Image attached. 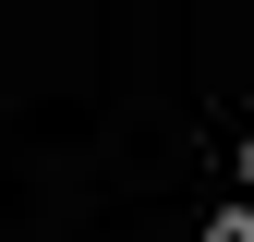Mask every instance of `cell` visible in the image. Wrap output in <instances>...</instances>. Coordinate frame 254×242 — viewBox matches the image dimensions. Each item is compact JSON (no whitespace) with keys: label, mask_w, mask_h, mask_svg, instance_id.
I'll use <instances>...</instances> for the list:
<instances>
[{"label":"cell","mask_w":254,"mask_h":242,"mask_svg":"<svg viewBox=\"0 0 254 242\" xmlns=\"http://www.w3.org/2000/svg\"><path fill=\"white\" fill-rule=\"evenodd\" d=\"M206 242H254V206H218V218H206Z\"/></svg>","instance_id":"6da1fadb"},{"label":"cell","mask_w":254,"mask_h":242,"mask_svg":"<svg viewBox=\"0 0 254 242\" xmlns=\"http://www.w3.org/2000/svg\"><path fill=\"white\" fill-rule=\"evenodd\" d=\"M242 194H254V145H242Z\"/></svg>","instance_id":"7a4b0ae2"}]
</instances>
